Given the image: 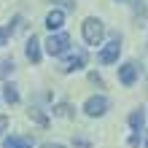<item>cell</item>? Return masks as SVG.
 Returning <instances> with one entry per match:
<instances>
[{"label": "cell", "instance_id": "18", "mask_svg": "<svg viewBox=\"0 0 148 148\" xmlns=\"http://www.w3.org/2000/svg\"><path fill=\"white\" fill-rule=\"evenodd\" d=\"M145 148H148V135H145Z\"/></svg>", "mask_w": 148, "mask_h": 148}, {"label": "cell", "instance_id": "6", "mask_svg": "<svg viewBox=\"0 0 148 148\" xmlns=\"http://www.w3.org/2000/svg\"><path fill=\"white\" fill-rule=\"evenodd\" d=\"M24 54H27V59H30L32 65H38V62H40V46H38V38H35V35L27 40V49H24Z\"/></svg>", "mask_w": 148, "mask_h": 148}, {"label": "cell", "instance_id": "15", "mask_svg": "<svg viewBox=\"0 0 148 148\" xmlns=\"http://www.w3.org/2000/svg\"><path fill=\"white\" fill-rule=\"evenodd\" d=\"M75 148H92V143L89 140H84V137H75V143H73Z\"/></svg>", "mask_w": 148, "mask_h": 148}, {"label": "cell", "instance_id": "14", "mask_svg": "<svg viewBox=\"0 0 148 148\" xmlns=\"http://www.w3.org/2000/svg\"><path fill=\"white\" fill-rule=\"evenodd\" d=\"M54 113H57V116H65V119H67V116H70V105H65V102H59V105L54 108Z\"/></svg>", "mask_w": 148, "mask_h": 148}, {"label": "cell", "instance_id": "3", "mask_svg": "<svg viewBox=\"0 0 148 148\" xmlns=\"http://www.w3.org/2000/svg\"><path fill=\"white\" fill-rule=\"evenodd\" d=\"M84 110H86V116H102V113L108 110V100L102 97V94H94V97H89L84 102Z\"/></svg>", "mask_w": 148, "mask_h": 148}, {"label": "cell", "instance_id": "7", "mask_svg": "<svg viewBox=\"0 0 148 148\" xmlns=\"http://www.w3.org/2000/svg\"><path fill=\"white\" fill-rule=\"evenodd\" d=\"M62 22H65V14L59 11V8H54V11H49V16H46V27H49L51 32L62 27Z\"/></svg>", "mask_w": 148, "mask_h": 148}, {"label": "cell", "instance_id": "1", "mask_svg": "<svg viewBox=\"0 0 148 148\" xmlns=\"http://www.w3.org/2000/svg\"><path fill=\"white\" fill-rule=\"evenodd\" d=\"M81 30H84V38H86L89 46H100L102 38H105V27H102V22L94 19V16H89V19L81 24Z\"/></svg>", "mask_w": 148, "mask_h": 148}, {"label": "cell", "instance_id": "17", "mask_svg": "<svg viewBox=\"0 0 148 148\" xmlns=\"http://www.w3.org/2000/svg\"><path fill=\"white\" fill-rule=\"evenodd\" d=\"M46 148H65V145H54V143H49V145H46Z\"/></svg>", "mask_w": 148, "mask_h": 148}, {"label": "cell", "instance_id": "11", "mask_svg": "<svg viewBox=\"0 0 148 148\" xmlns=\"http://www.w3.org/2000/svg\"><path fill=\"white\" fill-rule=\"evenodd\" d=\"M14 73V59L11 57H0V81Z\"/></svg>", "mask_w": 148, "mask_h": 148}, {"label": "cell", "instance_id": "13", "mask_svg": "<svg viewBox=\"0 0 148 148\" xmlns=\"http://www.w3.org/2000/svg\"><path fill=\"white\" fill-rule=\"evenodd\" d=\"M3 97H5V102H8V105L19 102V92H16V86H11V84H8V86H5V92H3Z\"/></svg>", "mask_w": 148, "mask_h": 148}, {"label": "cell", "instance_id": "2", "mask_svg": "<svg viewBox=\"0 0 148 148\" xmlns=\"http://www.w3.org/2000/svg\"><path fill=\"white\" fill-rule=\"evenodd\" d=\"M67 49H70V35H65V32H57L46 40V51L51 57H62Z\"/></svg>", "mask_w": 148, "mask_h": 148}, {"label": "cell", "instance_id": "4", "mask_svg": "<svg viewBox=\"0 0 148 148\" xmlns=\"http://www.w3.org/2000/svg\"><path fill=\"white\" fill-rule=\"evenodd\" d=\"M119 54H121V38H113L108 46L100 51V62H102V65H113V62L119 59Z\"/></svg>", "mask_w": 148, "mask_h": 148}, {"label": "cell", "instance_id": "5", "mask_svg": "<svg viewBox=\"0 0 148 148\" xmlns=\"http://www.w3.org/2000/svg\"><path fill=\"white\" fill-rule=\"evenodd\" d=\"M119 81L124 84V86H132L137 81V65L135 62H124L119 67Z\"/></svg>", "mask_w": 148, "mask_h": 148}, {"label": "cell", "instance_id": "8", "mask_svg": "<svg viewBox=\"0 0 148 148\" xmlns=\"http://www.w3.org/2000/svg\"><path fill=\"white\" fill-rule=\"evenodd\" d=\"M84 65H86V54H75V57L67 59V65L62 67V70H65V73H75V70H81Z\"/></svg>", "mask_w": 148, "mask_h": 148}, {"label": "cell", "instance_id": "12", "mask_svg": "<svg viewBox=\"0 0 148 148\" xmlns=\"http://www.w3.org/2000/svg\"><path fill=\"white\" fill-rule=\"evenodd\" d=\"M16 24H19V16H14V22L8 24V27H0V46H5L8 35H14V32H16Z\"/></svg>", "mask_w": 148, "mask_h": 148}, {"label": "cell", "instance_id": "16", "mask_svg": "<svg viewBox=\"0 0 148 148\" xmlns=\"http://www.w3.org/2000/svg\"><path fill=\"white\" fill-rule=\"evenodd\" d=\"M5 127H8V119H5V116H0V135H3V129H5Z\"/></svg>", "mask_w": 148, "mask_h": 148}, {"label": "cell", "instance_id": "10", "mask_svg": "<svg viewBox=\"0 0 148 148\" xmlns=\"http://www.w3.org/2000/svg\"><path fill=\"white\" fill-rule=\"evenodd\" d=\"M143 124H145V113H143V108L129 113V127H132L135 132H137V129H143Z\"/></svg>", "mask_w": 148, "mask_h": 148}, {"label": "cell", "instance_id": "9", "mask_svg": "<svg viewBox=\"0 0 148 148\" xmlns=\"http://www.w3.org/2000/svg\"><path fill=\"white\" fill-rule=\"evenodd\" d=\"M3 148H32V140H27V137H5L3 140Z\"/></svg>", "mask_w": 148, "mask_h": 148}]
</instances>
